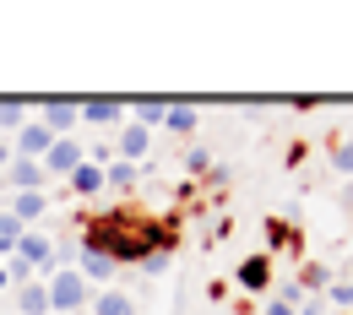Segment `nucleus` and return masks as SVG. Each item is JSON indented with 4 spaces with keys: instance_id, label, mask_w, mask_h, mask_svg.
Listing matches in <instances>:
<instances>
[{
    "instance_id": "f257e3e1",
    "label": "nucleus",
    "mask_w": 353,
    "mask_h": 315,
    "mask_svg": "<svg viewBox=\"0 0 353 315\" xmlns=\"http://www.w3.org/2000/svg\"><path fill=\"white\" fill-rule=\"evenodd\" d=\"M169 228L163 223H141V218H125V212H114V218H98L88 228V239H82V250H98V256H109L114 267H141L147 256H163L169 250Z\"/></svg>"
},
{
    "instance_id": "f03ea898",
    "label": "nucleus",
    "mask_w": 353,
    "mask_h": 315,
    "mask_svg": "<svg viewBox=\"0 0 353 315\" xmlns=\"http://www.w3.org/2000/svg\"><path fill=\"white\" fill-rule=\"evenodd\" d=\"M49 288V310H60V315H82L92 305V294H88V277L77 267H65V272H54L44 283Z\"/></svg>"
},
{
    "instance_id": "7ed1b4c3",
    "label": "nucleus",
    "mask_w": 353,
    "mask_h": 315,
    "mask_svg": "<svg viewBox=\"0 0 353 315\" xmlns=\"http://www.w3.org/2000/svg\"><path fill=\"white\" fill-rule=\"evenodd\" d=\"M33 109H39V125H44L49 136H71L77 125H82V109H77V98H39Z\"/></svg>"
},
{
    "instance_id": "20e7f679",
    "label": "nucleus",
    "mask_w": 353,
    "mask_h": 315,
    "mask_svg": "<svg viewBox=\"0 0 353 315\" xmlns=\"http://www.w3.org/2000/svg\"><path fill=\"white\" fill-rule=\"evenodd\" d=\"M17 261H22L28 272H39V283H49V277L60 272V267H54V245H49L44 234H33V228L17 239Z\"/></svg>"
},
{
    "instance_id": "39448f33",
    "label": "nucleus",
    "mask_w": 353,
    "mask_h": 315,
    "mask_svg": "<svg viewBox=\"0 0 353 315\" xmlns=\"http://www.w3.org/2000/svg\"><path fill=\"white\" fill-rule=\"evenodd\" d=\"M54 141H60V136H49L44 125H39V114H33V120L17 131V158H33V163H44V152L54 147Z\"/></svg>"
},
{
    "instance_id": "423d86ee",
    "label": "nucleus",
    "mask_w": 353,
    "mask_h": 315,
    "mask_svg": "<svg viewBox=\"0 0 353 315\" xmlns=\"http://www.w3.org/2000/svg\"><path fill=\"white\" fill-rule=\"evenodd\" d=\"M82 163V147H77V136H60L54 147L44 152V174H60V180H71V169Z\"/></svg>"
},
{
    "instance_id": "0eeeda50",
    "label": "nucleus",
    "mask_w": 353,
    "mask_h": 315,
    "mask_svg": "<svg viewBox=\"0 0 353 315\" xmlns=\"http://www.w3.org/2000/svg\"><path fill=\"white\" fill-rule=\"evenodd\" d=\"M77 109H82V125H120L125 120L120 98H77Z\"/></svg>"
},
{
    "instance_id": "6e6552de",
    "label": "nucleus",
    "mask_w": 353,
    "mask_h": 315,
    "mask_svg": "<svg viewBox=\"0 0 353 315\" xmlns=\"http://www.w3.org/2000/svg\"><path fill=\"white\" fill-rule=\"evenodd\" d=\"M44 163H33V158H11V174L0 180V190H44Z\"/></svg>"
},
{
    "instance_id": "1a4fd4ad",
    "label": "nucleus",
    "mask_w": 353,
    "mask_h": 315,
    "mask_svg": "<svg viewBox=\"0 0 353 315\" xmlns=\"http://www.w3.org/2000/svg\"><path fill=\"white\" fill-rule=\"evenodd\" d=\"M147 147H152V131L136 125V120H125V125H120V163H136V169H141Z\"/></svg>"
},
{
    "instance_id": "9d476101",
    "label": "nucleus",
    "mask_w": 353,
    "mask_h": 315,
    "mask_svg": "<svg viewBox=\"0 0 353 315\" xmlns=\"http://www.w3.org/2000/svg\"><path fill=\"white\" fill-rule=\"evenodd\" d=\"M44 212H49V196H44V190H11V218H17L22 228L39 223Z\"/></svg>"
},
{
    "instance_id": "9b49d317",
    "label": "nucleus",
    "mask_w": 353,
    "mask_h": 315,
    "mask_svg": "<svg viewBox=\"0 0 353 315\" xmlns=\"http://www.w3.org/2000/svg\"><path fill=\"white\" fill-rule=\"evenodd\" d=\"M234 277H239V288H250V294H261L266 283H272V256H245Z\"/></svg>"
},
{
    "instance_id": "f8f14e48",
    "label": "nucleus",
    "mask_w": 353,
    "mask_h": 315,
    "mask_svg": "<svg viewBox=\"0 0 353 315\" xmlns=\"http://www.w3.org/2000/svg\"><path fill=\"white\" fill-rule=\"evenodd\" d=\"M17 315H49V288L39 283V277L17 288Z\"/></svg>"
},
{
    "instance_id": "ddd939ff",
    "label": "nucleus",
    "mask_w": 353,
    "mask_h": 315,
    "mask_svg": "<svg viewBox=\"0 0 353 315\" xmlns=\"http://www.w3.org/2000/svg\"><path fill=\"white\" fill-rule=\"evenodd\" d=\"M88 315H136L131 294H120V288H103V294H92Z\"/></svg>"
},
{
    "instance_id": "4468645a",
    "label": "nucleus",
    "mask_w": 353,
    "mask_h": 315,
    "mask_svg": "<svg viewBox=\"0 0 353 315\" xmlns=\"http://www.w3.org/2000/svg\"><path fill=\"white\" fill-rule=\"evenodd\" d=\"M71 190H77V196H98V190H103V169H98V163H88V158H82V163H77V169H71Z\"/></svg>"
},
{
    "instance_id": "2eb2a0df",
    "label": "nucleus",
    "mask_w": 353,
    "mask_h": 315,
    "mask_svg": "<svg viewBox=\"0 0 353 315\" xmlns=\"http://www.w3.org/2000/svg\"><path fill=\"white\" fill-rule=\"evenodd\" d=\"M77 272H82V277H88V283H109V277H114V261H109V256H98V250H82V261H77Z\"/></svg>"
},
{
    "instance_id": "dca6fc26",
    "label": "nucleus",
    "mask_w": 353,
    "mask_h": 315,
    "mask_svg": "<svg viewBox=\"0 0 353 315\" xmlns=\"http://www.w3.org/2000/svg\"><path fill=\"white\" fill-rule=\"evenodd\" d=\"M163 125H169L174 136H190V131H196V109H190L185 98H169V114H163Z\"/></svg>"
},
{
    "instance_id": "f3484780",
    "label": "nucleus",
    "mask_w": 353,
    "mask_h": 315,
    "mask_svg": "<svg viewBox=\"0 0 353 315\" xmlns=\"http://www.w3.org/2000/svg\"><path fill=\"white\" fill-rule=\"evenodd\" d=\"M28 98H0V131H22L28 125Z\"/></svg>"
},
{
    "instance_id": "a211bd4d",
    "label": "nucleus",
    "mask_w": 353,
    "mask_h": 315,
    "mask_svg": "<svg viewBox=\"0 0 353 315\" xmlns=\"http://www.w3.org/2000/svg\"><path fill=\"white\" fill-rule=\"evenodd\" d=\"M131 109H136V125H147V131H152V125H163V114H169V98H136Z\"/></svg>"
},
{
    "instance_id": "6ab92c4d",
    "label": "nucleus",
    "mask_w": 353,
    "mask_h": 315,
    "mask_svg": "<svg viewBox=\"0 0 353 315\" xmlns=\"http://www.w3.org/2000/svg\"><path fill=\"white\" fill-rule=\"evenodd\" d=\"M22 234H28V228L17 223L11 212H0V261H11V256H17V239H22Z\"/></svg>"
},
{
    "instance_id": "aec40b11",
    "label": "nucleus",
    "mask_w": 353,
    "mask_h": 315,
    "mask_svg": "<svg viewBox=\"0 0 353 315\" xmlns=\"http://www.w3.org/2000/svg\"><path fill=\"white\" fill-rule=\"evenodd\" d=\"M136 174H141L136 163H120V158H114V163L103 169V185H109V190H131V185H136Z\"/></svg>"
},
{
    "instance_id": "412c9836",
    "label": "nucleus",
    "mask_w": 353,
    "mask_h": 315,
    "mask_svg": "<svg viewBox=\"0 0 353 315\" xmlns=\"http://www.w3.org/2000/svg\"><path fill=\"white\" fill-rule=\"evenodd\" d=\"M185 169H190V174H207V169H212V152H207V147H190V152H185Z\"/></svg>"
},
{
    "instance_id": "4be33fe9",
    "label": "nucleus",
    "mask_w": 353,
    "mask_h": 315,
    "mask_svg": "<svg viewBox=\"0 0 353 315\" xmlns=\"http://www.w3.org/2000/svg\"><path fill=\"white\" fill-rule=\"evenodd\" d=\"M294 299H305V294H299V288H288L283 299H272V305H266V315H294V310H299Z\"/></svg>"
},
{
    "instance_id": "5701e85b",
    "label": "nucleus",
    "mask_w": 353,
    "mask_h": 315,
    "mask_svg": "<svg viewBox=\"0 0 353 315\" xmlns=\"http://www.w3.org/2000/svg\"><path fill=\"white\" fill-rule=\"evenodd\" d=\"M326 299H332V305H337V310H353V283H337V288H332V294H326Z\"/></svg>"
},
{
    "instance_id": "b1692460",
    "label": "nucleus",
    "mask_w": 353,
    "mask_h": 315,
    "mask_svg": "<svg viewBox=\"0 0 353 315\" xmlns=\"http://www.w3.org/2000/svg\"><path fill=\"white\" fill-rule=\"evenodd\" d=\"M332 163H337L343 174H353V141H337V152H332Z\"/></svg>"
},
{
    "instance_id": "393cba45",
    "label": "nucleus",
    "mask_w": 353,
    "mask_h": 315,
    "mask_svg": "<svg viewBox=\"0 0 353 315\" xmlns=\"http://www.w3.org/2000/svg\"><path fill=\"white\" fill-rule=\"evenodd\" d=\"M141 272H147V277H163V272H169V250H163V256H147Z\"/></svg>"
},
{
    "instance_id": "a878e982",
    "label": "nucleus",
    "mask_w": 353,
    "mask_h": 315,
    "mask_svg": "<svg viewBox=\"0 0 353 315\" xmlns=\"http://www.w3.org/2000/svg\"><path fill=\"white\" fill-rule=\"evenodd\" d=\"M294 315H326V305H321V299H305V305H299Z\"/></svg>"
},
{
    "instance_id": "bb28decb",
    "label": "nucleus",
    "mask_w": 353,
    "mask_h": 315,
    "mask_svg": "<svg viewBox=\"0 0 353 315\" xmlns=\"http://www.w3.org/2000/svg\"><path fill=\"white\" fill-rule=\"evenodd\" d=\"M11 158H17V147H6V141H0V169H6Z\"/></svg>"
},
{
    "instance_id": "cd10ccee",
    "label": "nucleus",
    "mask_w": 353,
    "mask_h": 315,
    "mask_svg": "<svg viewBox=\"0 0 353 315\" xmlns=\"http://www.w3.org/2000/svg\"><path fill=\"white\" fill-rule=\"evenodd\" d=\"M0 294H11V272H6V261H0Z\"/></svg>"
}]
</instances>
